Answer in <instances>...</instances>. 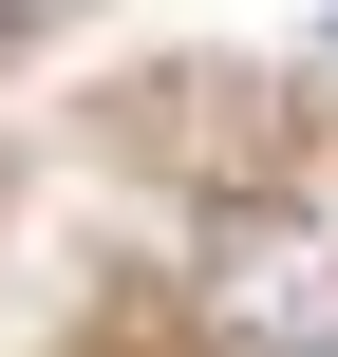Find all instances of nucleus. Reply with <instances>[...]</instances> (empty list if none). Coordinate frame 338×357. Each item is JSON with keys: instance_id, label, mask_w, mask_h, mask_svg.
Here are the masks:
<instances>
[{"instance_id": "1", "label": "nucleus", "mask_w": 338, "mask_h": 357, "mask_svg": "<svg viewBox=\"0 0 338 357\" xmlns=\"http://www.w3.org/2000/svg\"><path fill=\"white\" fill-rule=\"evenodd\" d=\"M0 19H38V0H0Z\"/></svg>"}]
</instances>
